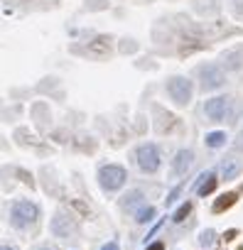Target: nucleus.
<instances>
[{"mask_svg":"<svg viewBox=\"0 0 243 250\" xmlns=\"http://www.w3.org/2000/svg\"><path fill=\"white\" fill-rule=\"evenodd\" d=\"M0 250H15L13 245H0Z\"/></svg>","mask_w":243,"mask_h":250,"instance_id":"obj_18","label":"nucleus"},{"mask_svg":"<svg viewBox=\"0 0 243 250\" xmlns=\"http://www.w3.org/2000/svg\"><path fill=\"white\" fill-rule=\"evenodd\" d=\"M211 238H214V233H211V230H206V233L201 235V243L206 245V243H211Z\"/></svg>","mask_w":243,"mask_h":250,"instance_id":"obj_14","label":"nucleus"},{"mask_svg":"<svg viewBox=\"0 0 243 250\" xmlns=\"http://www.w3.org/2000/svg\"><path fill=\"white\" fill-rule=\"evenodd\" d=\"M37 216H40V211H37V206H35L32 201H18V204L13 206V211H10V221H13L15 228H27V226H32V223L37 221Z\"/></svg>","mask_w":243,"mask_h":250,"instance_id":"obj_1","label":"nucleus"},{"mask_svg":"<svg viewBox=\"0 0 243 250\" xmlns=\"http://www.w3.org/2000/svg\"><path fill=\"white\" fill-rule=\"evenodd\" d=\"M101 250H118V243H106Z\"/></svg>","mask_w":243,"mask_h":250,"instance_id":"obj_15","label":"nucleus"},{"mask_svg":"<svg viewBox=\"0 0 243 250\" xmlns=\"http://www.w3.org/2000/svg\"><path fill=\"white\" fill-rule=\"evenodd\" d=\"M223 238H226V240H233V238H236V230H228V233H226Z\"/></svg>","mask_w":243,"mask_h":250,"instance_id":"obj_17","label":"nucleus"},{"mask_svg":"<svg viewBox=\"0 0 243 250\" xmlns=\"http://www.w3.org/2000/svg\"><path fill=\"white\" fill-rule=\"evenodd\" d=\"M236 172H238V165H236V162H223V174H226V179H231Z\"/></svg>","mask_w":243,"mask_h":250,"instance_id":"obj_12","label":"nucleus"},{"mask_svg":"<svg viewBox=\"0 0 243 250\" xmlns=\"http://www.w3.org/2000/svg\"><path fill=\"white\" fill-rule=\"evenodd\" d=\"M199 74L204 76V79H201V86H204V88H216V86H221V83H223V74H221V69H216L214 64L201 66V69H199Z\"/></svg>","mask_w":243,"mask_h":250,"instance_id":"obj_6","label":"nucleus"},{"mask_svg":"<svg viewBox=\"0 0 243 250\" xmlns=\"http://www.w3.org/2000/svg\"><path fill=\"white\" fill-rule=\"evenodd\" d=\"M189 211H192V204H182V206H179V208H177V213H175V216H172V218H175V221H177V223H179V221H184V218H187V216H189Z\"/></svg>","mask_w":243,"mask_h":250,"instance_id":"obj_11","label":"nucleus"},{"mask_svg":"<svg viewBox=\"0 0 243 250\" xmlns=\"http://www.w3.org/2000/svg\"><path fill=\"white\" fill-rule=\"evenodd\" d=\"M37 250H49V248H37Z\"/></svg>","mask_w":243,"mask_h":250,"instance_id":"obj_19","label":"nucleus"},{"mask_svg":"<svg viewBox=\"0 0 243 250\" xmlns=\"http://www.w3.org/2000/svg\"><path fill=\"white\" fill-rule=\"evenodd\" d=\"M214 189H216V177H214V174H204V182L199 184L197 194H199V196H209Z\"/></svg>","mask_w":243,"mask_h":250,"instance_id":"obj_9","label":"nucleus"},{"mask_svg":"<svg viewBox=\"0 0 243 250\" xmlns=\"http://www.w3.org/2000/svg\"><path fill=\"white\" fill-rule=\"evenodd\" d=\"M148 250H165V245H162V243H153Z\"/></svg>","mask_w":243,"mask_h":250,"instance_id":"obj_16","label":"nucleus"},{"mask_svg":"<svg viewBox=\"0 0 243 250\" xmlns=\"http://www.w3.org/2000/svg\"><path fill=\"white\" fill-rule=\"evenodd\" d=\"M167 93L175 98V103L187 105L192 101V81L189 79H182V76H175V79L167 81Z\"/></svg>","mask_w":243,"mask_h":250,"instance_id":"obj_3","label":"nucleus"},{"mask_svg":"<svg viewBox=\"0 0 243 250\" xmlns=\"http://www.w3.org/2000/svg\"><path fill=\"white\" fill-rule=\"evenodd\" d=\"M126 169L123 167H118V165H106V167H101V172H98V182H101V187L106 189V191H118L120 187L126 184Z\"/></svg>","mask_w":243,"mask_h":250,"instance_id":"obj_2","label":"nucleus"},{"mask_svg":"<svg viewBox=\"0 0 243 250\" xmlns=\"http://www.w3.org/2000/svg\"><path fill=\"white\" fill-rule=\"evenodd\" d=\"M226 108H228V98H226V96H219V98H209V101H206L204 113H206V118H211V120H223Z\"/></svg>","mask_w":243,"mask_h":250,"instance_id":"obj_5","label":"nucleus"},{"mask_svg":"<svg viewBox=\"0 0 243 250\" xmlns=\"http://www.w3.org/2000/svg\"><path fill=\"white\" fill-rule=\"evenodd\" d=\"M135 160L143 172H157V167H160V152L155 145H140L135 152Z\"/></svg>","mask_w":243,"mask_h":250,"instance_id":"obj_4","label":"nucleus"},{"mask_svg":"<svg viewBox=\"0 0 243 250\" xmlns=\"http://www.w3.org/2000/svg\"><path fill=\"white\" fill-rule=\"evenodd\" d=\"M153 216H155V208H150V206H148V208H143V211H138V221H140V223L150 221Z\"/></svg>","mask_w":243,"mask_h":250,"instance_id":"obj_13","label":"nucleus"},{"mask_svg":"<svg viewBox=\"0 0 243 250\" xmlns=\"http://www.w3.org/2000/svg\"><path fill=\"white\" fill-rule=\"evenodd\" d=\"M206 145H209V147H221V145H226V133H209V135H206Z\"/></svg>","mask_w":243,"mask_h":250,"instance_id":"obj_10","label":"nucleus"},{"mask_svg":"<svg viewBox=\"0 0 243 250\" xmlns=\"http://www.w3.org/2000/svg\"><path fill=\"white\" fill-rule=\"evenodd\" d=\"M189 165H192V152H189V150H179L177 157H175V162H172L175 172H177V174H184V172L189 169Z\"/></svg>","mask_w":243,"mask_h":250,"instance_id":"obj_7","label":"nucleus"},{"mask_svg":"<svg viewBox=\"0 0 243 250\" xmlns=\"http://www.w3.org/2000/svg\"><path fill=\"white\" fill-rule=\"evenodd\" d=\"M236 199H238V196H236L233 191H228V194L219 196V199H216V204H214V211L219 213V211H226V208H231V206L236 204Z\"/></svg>","mask_w":243,"mask_h":250,"instance_id":"obj_8","label":"nucleus"}]
</instances>
